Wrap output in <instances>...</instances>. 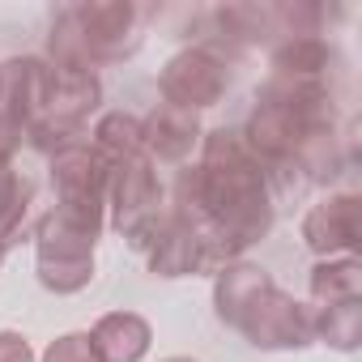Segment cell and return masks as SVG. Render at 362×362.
Here are the masks:
<instances>
[{"label": "cell", "instance_id": "1", "mask_svg": "<svg viewBox=\"0 0 362 362\" xmlns=\"http://www.w3.org/2000/svg\"><path fill=\"white\" fill-rule=\"evenodd\" d=\"M141 47V18L128 0H86L52 22L47 56L56 73H94Z\"/></svg>", "mask_w": 362, "mask_h": 362}, {"label": "cell", "instance_id": "2", "mask_svg": "<svg viewBox=\"0 0 362 362\" xmlns=\"http://www.w3.org/2000/svg\"><path fill=\"white\" fill-rule=\"evenodd\" d=\"M107 205H111V226L119 230V239L132 252H149V243L158 239L166 222V201H162L158 170L145 153L107 170Z\"/></svg>", "mask_w": 362, "mask_h": 362}, {"label": "cell", "instance_id": "3", "mask_svg": "<svg viewBox=\"0 0 362 362\" xmlns=\"http://www.w3.org/2000/svg\"><path fill=\"white\" fill-rule=\"evenodd\" d=\"M94 247L98 235L64 222L60 214H47L35 230V273L39 286L52 294H77L94 281Z\"/></svg>", "mask_w": 362, "mask_h": 362}, {"label": "cell", "instance_id": "4", "mask_svg": "<svg viewBox=\"0 0 362 362\" xmlns=\"http://www.w3.org/2000/svg\"><path fill=\"white\" fill-rule=\"evenodd\" d=\"M52 188H56V209L64 222L103 235V218H107V166L98 162V153L81 141L64 153L52 158Z\"/></svg>", "mask_w": 362, "mask_h": 362}, {"label": "cell", "instance_id": "5", "mask_svg": "<svg viewBox=\"0 0 362 362\" xmlns=\"http://www.w3.org/2000/svg\"><path fill=\"white\" fill-rule=\"evenodd\" d=\"M235 332H243V341L256 349H307L315 341L311 307L286 294L277 281L252 298V307L235 320Z\"/></svg>", "mask_w": 362, "mask_h": 362}, {"label": "cell", "instance_id": "6", "mask_svg": "<svg viewBox=\"0 0 362 362\" xmlns=\"http://www.w3.org/2000/svg\"><path fill=\"white\" fill-rule=\"evenodd\" d=\"M226 86H230V69L214 47H188V52L170 56L162 77H158L162 103L179 107V111H192V115L214 107L226 94Z\"/></svg>", "mask_w": 362, "mask_h": 362}, {"label": "cell", "instance_id": "7", "mask_svg": "<svg viewBox=\"0 0 362 362\" xmlns=\"http://www.w3.org/2000/svg\"><path fill=\"white\" fill-rule=\"evenodd\" d=\"M52 103V64L43 56H13L0 64V115H9L22 132L47 115Z\"/></svg>", "mask_w": 362, "mask_h": 362}, {"label": "cell", "instance_id": "8", "mask_svg": "<svg viewBox=\"0 0 362 362\" xmlns=\"http://www.w3.org/2000/svg\"><path fill=\"white\" fill-rule=\"evenodd\" d=\"M362 235V201L354 192H337L320 205L307 209L303 218V243L320 256V260H337V256H354Z\"/></svg>", "mask_w": 362, "mask_h": 362}, {"label": "cell", "instance_id": "9", "mask_svg": "<svg viewBox=\"0 0 362 362\" xmlns=\"http://www.w3.org/2000/svg\"><path fill=\"white\" fill-rule=\"evenodd\" d=\"M201 141V119L192 111H179V107H158L141 119V149L145 158L158 162H184L192 153V145Z\"/></svg>", "mask_w": 362, "mask_h": 362}, {"label": "cell", "instance_id": "10", "mask_svg": "<svg viewBox=\"0 0 362 362\" xmlns=\"http://www.w3.org/2000/svg\"><path fill=\"white\" fill-rule=\"evenodd\" d=\"M149 273L153 277H188V273H205V247H201V235L179 222L170 209H166V222L158 230V239L149 243Z\"/></svg>", "mask_w": 362, "mask_h": 362}, {"label": "cell", "instance_id": "11", "mask_svg": "<svg viewBox=\"0 0 362 362\" xmlns=\"http://www.w3.org/2000/svg\"><path fill=\"white\" fill-rule=\"evenodd\" d=\"M103 103V81L94 73H56L52 69V103L43 124H56L64 132H81L86 115Z\"/></svg>", "mask_w": 362, "mask_h": 362}, {"label": "cell", "instance_id": "12", "mask_svg": "<svg viewBox=\"0 0 362 362\" xmlns=\"http://www.w3.org/2000/svg\"><path fill=\"white\" fill-rule=\"evenodd\" d=\"M90 341H94V349H98L103 362H141L149 354L153 328L136 311H107L90 328Z\"/></svg>", "mask_w": 362, "mask_h": 362}, {"label": "cell", "instance_id": "13", "mask_svg": "<svg viewBox=\"0 0 362 362\" xmlns=\"http://www.w3.org/2000/svg\"><path fill=\"white\" fill-rule=\"evenodd\" d=\"M264 286H273V277H269L260 264L235 260V264L218 269V273H214V307H218V320L235 328V320L252 307V298H256Z\"/></svg>", "mask_w": 362, "mask_h": 362}, {"label": "cell", "instance_id": "14", "mask_svg": "<svg viewBox=\"0 0 362 362\" xmlns=\"http://www.w3.org/2000/svg\"><path fill=\"white\" fill-rule=\"evenodd\" d=\"M358 298H362V260L358 256L320 260L311 269V307H337V303H358Z\"/></svg>", "mask_w": 362, "mask_h": 362}, {"label": "cell", "instance_id": "15", "mask_svg": "<svg viewBox=\"0 0 362 362\" xmlns=\"http://www.w3.org/2000/svg\"><path fill=\"white\" fill-rule=\"evenodd\" d=\"M94 153H98V162L111 170V166H119V162H128V158H141L145 149H141V119L136 115H128V111H107L98 124H94V145H90Z\"/></svg>", "mask_w": 362, "mask_h": 362}, {"label": "cell", "instance_id": "16", "mask_svg": "<svg viewBox=\"0 0 362 362\" xmlns=\"http://www.w3.org/2000/svg\"><path fill=\"white\" fill-rule=\"evenodd\" d=\"M332 64V47L320 39V35H290L273 47V73L281 77H315L324 81Z\"/></svg>", "mask_w": 362, "mask_h": 362}, {"label": "cell", "instance_id": "17", "mask_svg": "<svg viewBox=\"0 0 362 362\" xmlns=\"http://www.w3.org/2000/svg\"><path fill=\"white\" fill-rule=\"evenodd\" d=\"M311 328L315 341L349 354L362 341V298L358 303H337V307H311Z\"/></svg>", "mask_w": 362, "mask_h": 362}, {"label": "cell", "instance_id": "18", "mask_svg": "<svg viewBox=\"0 0 362 362\" xmlns=\"http://www.w3.org/2000/svg\"><path fill=\"white\" fill-rule=\"evenodd\" d=\"M39 362H103V358H98L90 332H64V337H56V341L43 349Z\"/></svg>", "mask_w": 362, "mask_h": 362}, {"label": "cell", "instance_id": "19", "mask_svg": "<svg viewBox=\"0 0 362 362\" xmlns=\"http://www.w3.org/2000/svg\"><path fill=\"white\" fill-rule=\"evenodd\" d=\"M30 197H35V184H30L26 175L13 170V162L0 158V222H5L22 201H30Z\"/></svg>", "mask_w": 362, "mask_h": 362}, {"label": "cell", "instance_id": "20", "mask_svg": "<svg viewBox=\"0 0 362 362\" xmlns=\"http://www.w3.org/2000/svg\"><path fill=\"white\" fill-rule=\"evenodd\" d=\"M0 362H35V349L22 332H0Z\"/></svg>", "mask_w": 362, "mask_h": 362}, {"label": "cell", "instance_id": "21", "mask_svg": "<svg viewBox=\"0 0 362 362\" xmlns=\"http://www.w3.org/2000/svg\"><path fill=\"white\" fill-rule=\"evenodd\" d=\"M22 136H26V132H22L9 115H0V158H5V162H13V153H18Z\"/></svg>", "mask_w": 362, "mask_h": 362}, {"label": "cell", "instance_id": "22", "mask_svg": "<svg viewBox=\"0 0 362 362\" xmlns=\"http://www.w3.org/2000/svg\"><path fill=\"white\" fill-rule=\"evenodd\" d=\"M162 362H197V358H184V354H175V358H162Z\"/></svg>", "mask_w": 362, "mask_h": 362}, {"label": "cell", "instance_id": "23", "mask_svg": "<svg viewBox=\"0 0 362 362\" xmlns=\"http://www.w3.org/2000/svg\"><path fill=\"white\" fill-rule=\"evenodd\" d=\"M0 264H5V243H0Z\"/></svg>", "mask_w": 362, "mask_h": 362}]
</instances>
